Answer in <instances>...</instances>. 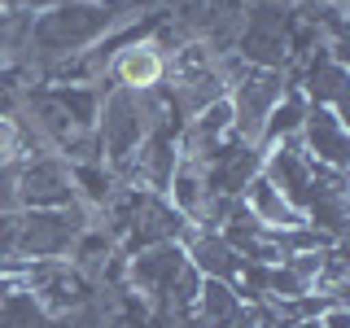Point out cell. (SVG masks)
Listing matches in <instances>:
<instances>
[{
    "label": "cell",
    "mask_w": 350,
    "mask_h": 328,
    "mask_svg": "<svg viewBox=\"0 0 350 328\" xmlns=\"http://www.w3.org/2000/svg\"><path fill=\"white\" fill-rule=\"evenodd\" d=\"M284 70H258V66H241L228 83V109H232V136L241 145H258L267 114L276 109L284 92Z\"/></svg>",
    "instance_id": "obj_5"
},
{
    "label": "cell",
    "mask_w": 350,
    "mask_h": 328,
    "mask_svg": "<svg viewBox=\"0 0 350 328\" xmlns=\"http://www.w3.org/2000/svg\"><path fill=\"white\" fill-rule=\"evenodd\" d=\"M289 5L284 0H254V5L241 14V31L232 53L245 66L258 70H289L293 62V44H289Z\"/></svg>",
    "instance_id": "obj_4"
},
{
    "label": "cell",
    "mask_w": 350,
    "mask_h": 328,
    "mask_svg": "<svg viewBox=\"0 0 350 328\" xmlns=\"http://www.w3.org/2000/svg\"><path fill=\"white\" fill-rule=\"evenodd\" d=\"M184 232H189V219L175 215L167 197L140 193L136 210H131V219H127V232H123V241H118V254H123V258H127V254H140V249H149V245L180 241Z\"/></svg>",
    "instance_id": "obj_8"
},
{
    "label": "cell",
    "mask_w": 350,
    "mask_h": 328,
    "mask_svg": "<svg viewBox=\"0 0 350 328\" xmlns=\"http://www.w3.org/2000/svg\"><path fill=\"white\" fill-rule=\"evenodd\" d=\"M184 123L180 114L171 109L162 83L153 92H131V87H114L109 83L101 92V105H96V123H92V136H96V153H101V167L114 175L127 171V162L136 158V149L149 140V131L158 123Z\"/></svg>",
    "instance_id": "obj_2"
},
{
    "label": "cell",
    "mask_w": 350,
    "mask_h": 328,
    "mask_svg": "<svg viewBox=\"0 0 350 328\" xmlns=\"http://www.w3.org/2000/svg\"><path fill=\"white\" fill-rule=\"evenodd\" d=\"M140 5L145 0H57V5L40 9L31 18V36H27V66L40 79V70L70 62L92 44L136 27Z\"/></svg>",
    "instance_id": "obj_1"
},
{
    "label": "cell",
    "mask_w": 350,
    "mask_h": 328,
    "mask_svg": "<svg viewBox=\"0 0 350 328\" xmlns=\"http://www.w3.org/2000/svg\"><path fill=\"white\" fill-rule=\"evenodd\" d=\"M70 202H79V193H75L70 162L62 153L18 158V206L22 210H62Z\"/></svg>",
    "instance_id": "obj_7"
},
{
    "label": "cell",
    "mask_w": 350,
    "mask_h": 328,
    "mask_svg": "<svg viewBox=\"0 0 350 328\" xmlns=\"http://www.w3.org/2000/svg\"><path fill=\"white\" fill-rule=\"evenodd\" d=\"M180 245H184V258L197 267V276H202V280H224V284H232V289L241 293L245 258L228 245L219 228H193L189 223V232L180 236Z\"/></svg>",
    "instance_id": "obj_10"
},
{
    "label": "cell",
    "mask_w": 350,
    "mask_h": 328,
    "mask_svg": "<svg viewBox=\"0 0 350 328\" xmlns=\"http://www.w3.org/2000/svg\"><path fill=\"white\" fill-rule=\"evenodd\" d=\"M49 5H57V0H0V9H14V14H40Z\"/></svg>",
    "instance_id": "obj_19"
},
{
    "label": "cell",
    "mask_w": 350,
    "mask_h": 328,
    "mask_svg": "<svg viewBox=\"0 0 350 328\" xmlns=\"http://www.w3.org/2000/svg\"><path fill=\"white\" fill-rule=\"evenodd\" d=\"M258 175L271 184V189L284 193L289 206H306V193H311V180H315V162L302 153L298 140H284V145H262V167Z\"/></svg>",
    "instance_id": "obj_11"
},
{
    "label": "cell",
    "mask_w": 350,
    "mask_h": 328,
    "mask_svg": "<svg viewBox=\"0 0 350 328\" xmlns=\"http://www.w3.org/2000/svg\"><path fill=\"white\" fill-rule=\"evenodd\" d=\"M105 79L114 87H131V92H153L167 79V53L149 40V31H118L114 53L105 62Z\"/></svg>",
    "instance_id": "obj_6"
},
{
    "label": "cell",
    "mask_w": 350,
    "mask_h": 328,
    "mask_svg": "<svg viewBox=\"0 0 350 328\" xmlns=\"http://www.w3.org/2000/svg\"><path fill=\"white\" fill-rule=\"evenodd\" d=\"M96 223V210L88 202H70L62 210H18V236L14 254L36 262V258H70L75 241L83 228Z\"/></svg>",
    "instance_id": "obj_3"
},
{
    "label": "cell",
    "mask_w": 350,
    "mask_h": 328,
    "mask_svg": "<svg viewBox=\"0 0 350 328\" xmlns=\"http://www.w3.org/2000/svg\"><path fill=\"white\" fill-rule=\"evenodd\" d=\"M241 315H245V302H241V293L232 289V284L202 280V293H197L189 328H237Z\"/></svg>",
    "instance_id": "obj_15"
},
{
    "label": "cell",
    "mask_w": 350,
    "mask_h": 328,
    "mask_svg": "<svg viewBox=\"0 0 350 328\" xmlns=\"http://www.w3.org/2000/svg\"><path fill=\"white\" fill-rule=\"evenodd\" d=\"M18 289V280H9V276H0V306H5V298Z\"/></svg>",
    "instance_id": "obj_20"
},
{
    "label": "cell",
    "mask_w": 350,
    "mask_h": 328,
    "mask_svg": "<svg viewBox=\"0 0 350 328\" xmlns=\"http://www.w3.org/2000/svg\"><path fill=\"white\" fill-rule=\"evenodd\" d=\"M306 105H311V101L302 96V87H298V83H284L276 109L267 114V127H262L258 149H262V145H284V140H298L302 118H306Z\"/></svg>",
    "instance_id": "obj_16"
},
{
    "label": "cell",
    "mask_w": 350,
    "mask_h": 328,
    "mask_svg": "<svg viewBox=\"0 0 350 328\" xmlns=\"http://www.w3.org/2000/svg\"><path fill=\"white\" fill-rule=\"evenodd\" d=\"M171 202V210L180 215V219H189V223L197 228L202 223V215H206V202H211V189H206V171L197 167V162L189 158H180L175 162V171H171V184H167V193H162Z\"/></svg>",
    "instance_id": "obj_14"
},
{
    "label": "cell",
    "mask_w": 350,
    "mask_h": 328,
    "mask_svg": "<svg viewBox=\"0 0 350 328\" xmlns=\"http://www.w3.org/2000/svg\"><path fill=\"white\" fill-rule=\"evenodd\" d=\"M18 162H0V215H18Z\"/></svg>",
    "instance_id": "obj_17"
},
{
    "label": "cell",
    "mask_w": 350,
    "mask_h": 328,
    "mask_svg": "<svg viewBox=\"0 0 350 328\" xmlns=\"http://www.w3.org/2000/svg\"><path fill=\"white\" fill-rule=\"evenodd\" d=\"M262 167V149L258 145H241V140H232V145L224 149V158L215 162V167H206V189L219 193V197H241V189H245L250 180L258 175Z\"/></svg>",
    "instance_id": "obj_13"
},
{
    "label": "cell",
    "mask_w": 350,
    "mask_h": 328,
    "mask_svg": "<svg viewBox=\"0 0 350 328\" xmlns=\"http://www.w3.org/2000/svg\"><path fill=\"white\" fill-rule=\"evenodd\" d=\"M237 206H241V210H245L250 219H254L258 228H267V232H284V228L306 223L298 206L284 202V193H280V189H271V184L262 180V175H254V180H250L245 189H241Z\"/></svg>",
    "instance_id": "obj_12"
},
{
    "label": "cell",
    "mask_w": 350,
    "mask_h": 328,
    "mask_svg": "<svg viewBox=\"0 0 350 328\" xmlns=\"http://www.w3.org/2000/svg\"><path fill=\"white\" fill-rule=\"evenodd\" d=\"M315 320H320L324 328H350V311H346V302H333L328 311L315 315Z\"/></svg>",
    "instance_id": "obj_18"
},
{
    "label": "cell",
    "mask_w": 350,
    "mask_h": 328,
    "mask_svg": "<svg viewBox=\"0 0 350 328\" xmlns=\"http://www.w3.org/2000/svg\"><path fill=\"white\" fill-rule=\"evenodd\" d=\"M293 328H324V324H320V320H298Z\"/></svg>",
    "instance_id": "obj_21"
},
{
    "label": "cell",
    "mask_w": 350,
    "mask_h": 328,
    "mask_svg": "<svg viewBox=\"0 0 350 328\" xmlns=\"http://www.w3.org/2000/svg\"><path fill=\"white\" fill-rule=\"evenodd\" d=\"M298 145H302V153L315 162V167H333V171H346L350 167V131H346V118L337 114V109H328V105H306Z\"/></svg>",
    "instance_id": "obj_9"
}]
</instances>
